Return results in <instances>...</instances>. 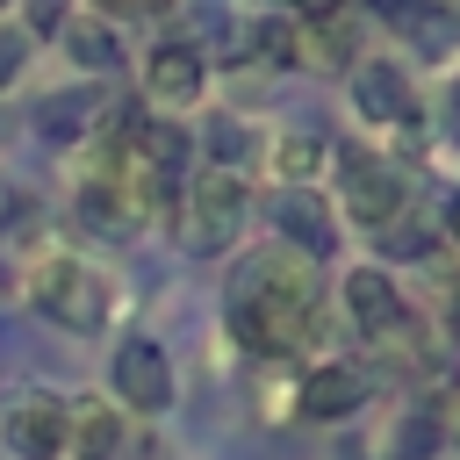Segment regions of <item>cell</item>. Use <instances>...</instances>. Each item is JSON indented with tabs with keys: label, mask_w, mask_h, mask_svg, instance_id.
Wrapping results in <instances>:
<instances>
[{
	"label": "cell",
	"mask_w": 460,
	"mask_h": 460,
	"mask_svg": "<svg viewBox=\"0 0 460 460\" xmlns=\"http://www.w3.org/2000/svg\"><path fill=\"white\" fill-rule=\"evenodd\" d=\"M374 7H381V14H395V22H410V14L424 7V0H374Z\"/></svg>",
	"instance_id": "obj_22"
},
{
	"label": "cell",
	"mask_w": 460,
	"mask_h": 460,
	"mask_svg": "<svg viewBox=\"0 0 460 460\" xmlns=\"http://www.w3.org/2000/svg\"><path fill=\"white\" fill-rule=\"evenodd\" d=\"M0 446L14 460H65L72 446V410L50 395V388H22L7 410H0Z\"/></svg>",
	"instance_id": "obj_4"
},
{
	"label": "cell",
	"mask_w": 460,
	"mask_h": 460,
	"mask_svg": "<svg viewBox=\"0 0 460 460\" xmlns=\"http://www.w3.org/2000/svg\"><path fill=\"white\" fill-rule=\"evenodd\" d=\"M65 50H72V65H79V72H115V65H122V43H115V29H108L101 14L65 22Z\"/></svg>",
	"instance_id": "obj_13"
},
{
	"label": "cell",
	"mask_w": 460,
	"mask_h": 460,
	"mask_svg": "<svg viewBox=\"0 0 460 460\" xmlns=\"http://www.w3.org/2000/svg\"><path fill=\"white\" fill-rule=\"evenodd\" d=\"M431 453H438V417L431 410H410L395 424V460H431Z\"/></svg>",
	"instance_id": "obj_16"
},
{
	"label": "cell",
	"mask_w": 460,
	"mask_h": 460,
	"mask_svg": "<svg viewBox=\"0 0 460 460\" xmlns=\"http://www.w3.org/2000/svg\"><path fill=\"white\" fill-rule=\"evenodd\" d=\"M244 216H252V194H244L237 172H223V165L194 172V187H187V244L194 252H230Z\"/></svg>",
	"instance_id": "obj_3"
},
{
	"label": "cell",
	"mask_w": 460,
	"mask_h": 460,
	"mask_svg": "<svg viewBox=\"0 0 460 460\" xmlns=\"http://www.w3.org/2000/svg\"><path fill=\"white\" fill-rule=\"evenodd\" d=\"M230 331H237V345H252L266 359L295 352L316 331V280H309V266H295L288 252L244 259L237 288H230Z\"/></svg>",
	"instance_id": "obj_1"
},
{
	"label": "cell",
	"mask_w": 460,
	"mask_h": 460,
	"mask_svg": "<svg viewBox=\"0 0 460 460\" xmlns=\"http://www.w3.org/2000/svg\"><path fill=\"white\" fill-rule=\"evenodd\" d=\"M453 108H460V86H453Z\"/></svg>",
	"instance_id": "obj_25"
},
{
	"label": "cell",
	"mask_w": 460,
	"mask_h": 460,
	"mask_svg": "<svg viewBox=\"0 0 460 460\" xmlns=\"http://www.w3.org/2000/svg\"><path fill=\"white\" fill-rule=\"evenodd\" d=\"M273 165L288 172V187H302V180L323 165V137H309V129H288V137L273 144Z\"/></svg>",
	"instance_id": "obj_14"
},
{
	"label": "cell",
	"mask_w": 460,
	"mask_h": 460,
	"mask_svg": "<svg viewBox=\"0 0 460 460\" xmlns=\"http://www.w3.org/2000/svg\"><path fill=\"white\" fill-rule=\"evenodd\" d=\"M381 244H388V252H402V259H417V252H424L431 237H424V230H417L410 216H388V223H381Z\"/></svg>",
	"instance_id": "obj_18"
},
{
	"label": "cell",
	"mask_w": 460,
	"mask_h": 460,
	"mask_svg": "<svg viewBox=\"0 0 460 460\" xmlns=\"http://www.w3.org/2000/svg\"><path fill=\"white\" fill-rule=\"evenodd\" d=\"M29 302H36L50 323H65V331H101V323H108V280H101L86 259H65V252H50V259L29 273Z\"/></svg>",
	"instance_id": "obj_2"
},
{
	"label": "cell",
	"mask_w": 460,
	"mask_h": 460,
	"mask_svg": "<svg viewBox=\"0 0 460 460\" xmlns=\"http://www.w3.org/2000/svg\"><path fill=\"white\" fill-rule=\"evenodd\" d=\"M345 309H352V323H359L367 338H388V331L402 323V288H395L381 266H352V273H345Z\"/></svg>",
	"instance_id": "obj_11"
},
{
	"label": "cell",
	"mask_w": 460,
	"mask_h": 460,
	"mask_svg": "<svg viewBox=\"0 0 460 460\" xmlns=\"http://www.w3.org/2000/svg\"><path fill=\"white\" fill-rule=\"evenodd\" d=\"M453 424H460V417H453Z\"/></svg>",
	"instance_id": "obj_26"
},
{
	"label": "cell",
	"mask_w": 460,
	"mask_h": 460,
	"mask_svg": "<svg viewBox=\"0 0 460 460\" xmlns=\"http://www.w3.org/2000/svg\"><path fill=\"white\" fill-rule=\"evenodd\" d=\"M201 86H208V65H201L194 43H158V50L144 58V93H151L158 108H194Z\"/></svg>",
	"instance_id": "obj_7"
},
{
	"label": "cell",
	"mask_w": 460,
	"mask_h": 460,
	"mask_svg": "<svg viewBox=\"0 0 460 460\" xmlns=\"http://www.w3.org/2000/svg\"><path fill=\"white\" fill-rule=\"evenodd\" d=\"M108 14H144V7H165V0H101Z\"/></svg>",
	"instance_id": "obj_23"
},
{
	"label": "cell",
	"mask_w": 460,
	"mask_h": 460,
	"mask_svg": "<svg viewBox=\"0 0 460 460\" xmlns=\"http://www.w3.org/2000/svg\"><path fill=\"white\" fill-rule=\"evenodd\" d=\"M86 122H93V101H86V93H50V101H43V115H36V129H43V137H79Z\"/></svg>",
	"instance_id": "obj_15"
},
{
	"label": "cell",
	"mask_w": 460,
	"mask_h": 460,
	"mask_svg": "<svg viewBox=\"0 0 460 460\" xmlns=\"http://www.w3.org/2000/svg\"><path fill=\"white\" fill-rule=\"evenodd\" d=\"M295 402H302L309 417L338 424V417H352V410L367 402V374H359V367H345V359H323V367H309V374H302Z\"/></svg>",
	"instance_id": "obj_8"
},
{
	"label": "cell",
	"mask_w": 460,
	"mask_h": 460,
	"mask_svg": "<svg viewBox=\"0 0 460 460\" xmlns=\"http://www.w3.org/2000/svg\"><path fill=\"white\" fill-rule=\"evenodd\" d=\"M0 7H7V0H0Z\"/></svg>",
	"instance_id": "obj_27"
},
{
	"label": "cell",
	"mask_w": 460,
	"mask_h": 460,
	"mask_svg": "<svg viewBox=\"0 0 460 460\" xmlns=\"http://www.w3.org/2000/svg\"><path fill=\"white\" fill-rule=\"evenodd\" d=\"M14 65H22V43H14V36H0V86L14 79Z\"/></svg>",
	"instance_id": "obj_21"
},
{
	"label": "cell",
	"mask_w": 460,
	"mask_h": 460,
	"mask_svg": "<svg viewBox=\"0 0 460 460\" xmlns=\"http://www.w3.org/2000/svg\"><path fill=\"white\" fill-rule=\"evenodd\" d=\"M288 7H295L302 22H331V14H338V0H288Z\"/></svg>",
	"instance_id": "obj_20"
},
{
	"label": "cell",
	"mask_w": 460,
	"mask_h": 460,
	"mask_svg": "<svg viewBox=\"0 0 460 460\" xmlns=\"http://www.w3.org/2000/svg\"><path fill=\"white\" fill-rule=\"evenodd\" d=\"M108 388H115V402H129L137 417H158V410H172V359H165L151 338H122L115 359H108Z\"/></svg>",
	"instance_id": "obj_5"
},
{
	"label": "cell",
	"mask_w": 460,
	"mask_h": 460,
	"mask_svg": "<svg viewBox=\"0 0 460 460\" xmlns=\"http://www.w3.org/2000/svg\"><path fill=\"white\" fill-rule=\"evenodd\" d=\"M29 29H65V0H29Z\"/></svg>",
	"instance_id": "obj_19"
},
{
	"label": "cell",
	"mask_w": 460,
	"mask_h": 460,
	"mask_svg": "<svg viewBox=\"0 0 460 460\" xmlns=\"http://www.w3.org/2000/svg\"><path fill=\"white\" fill-rule=\"evenodd\" d=\"M352 101H359L367 122H417V93H410V79L388 58H367L352 72Z\"/></svg>",
	"instance_id": "obj_9"
},
{
	"label": "cell",
	"mask_w": 460,
	"mask_h": 460,
	"mask_svg": "<svg viewBox=\"0 0 460 460\" xmlns=\"http://www.w3.org/2000/svg\"><path fill=\"white\" fill-rule=\"evenodd\" d=\"M453 230H460V194H453Z\"/></svg>",
	"instance_id": "obj_24"
},
{
	"label": "cell",
	"mask_w": 460,
	"mask_h": 460,
	"mask_svg": "<svg viewBox=\"0 0 460 460\" xmlns=\"http://www.w3.org/2000/svg\"><path fill=\"white\" fill-rule=\"evenodd\" d=\"M273 230H280L295 252H309V259H323V252L338 244V230H331V208H323L309 187H280V194H273Z\"/></svg>",
	"instance_id": "obj_10"
},
{
	"label": "cell",
	"mask_w": 460,
	"mask_h": 460,
	"mask_svg": "<svg viewBox=\"0 0 460 460\" xmlns=\"http://www.w3.org/2000/svg\"><path fill=\"white\" fill-rule=\"evenodd\" d=\"M65 460H129V424L115 410H72V446Z\"/></svg>",
	"instance_id": "obj_12"
},
{
	"label": "cell",
	"mask_w": 460,
	"mask_h": 460,
	"mask_svg": "<svg viewBox=\"0 0 460 460\" xmlns=\"http://www.w3.org/2000/svg\"><path fill=\"white\" fill-rule=\"evenodd\" d=\"M208 151H216V165H223V172H237V158H244V122L216 115V122H208Z\"/></svg>",
	"instance_id": "obj_17"
},
{
	"label": "cell",
	"mask_w": 460,
	"mask_h": 460,
	"mask_svg": "<svg viewBox=\"0 0 460 460\" xmlns=\"http://www.w3.org/2000/svg\"><path fill=\"white\" fill-rule=\"evenodd\" d=\"M338 187H345V208L359 223H374V230L402 208V172L388 158H374V151H345L338 158Z\"/></svg>",
	"instance_id": "obj_6"
}]
</instances>
